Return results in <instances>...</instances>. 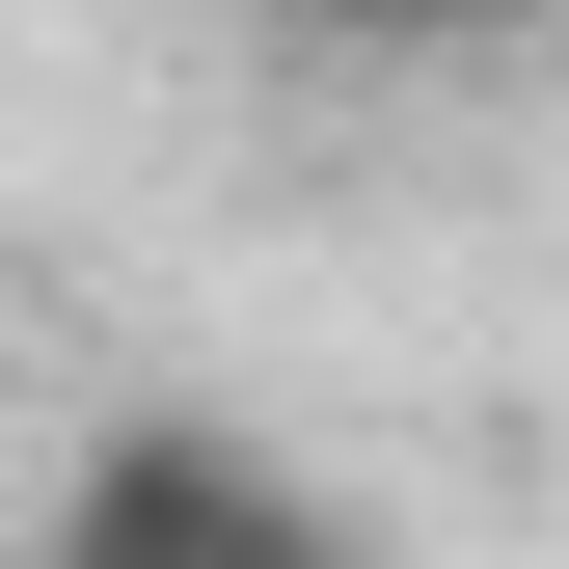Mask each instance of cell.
<instances>
[{
  "label": "cell",
  "mask_w": 569,
  "mask_h": 569,
  "mask_svg": "<svg viewBox=\"0 0 569 569\" xmlns=\"http://www.w3.org/2000/svg\"><path fill=\"white\" fill-rule=\"evenodd\" d=\"M28 569H380V516H352L299 435H244V407H109V435L54 461Z\"/></svg>",
  "instance_id": "1"
},
{
  "label": "cell",
  "mask_w": 569,
  "mask_h": 569,
  "mask_svg": "<svg viewBox=\"0 0 569 569\" xmlns=\"http://www.w3.org/2000/svg\"><path fill=\"white\" fill-rule=\"evenodd\" d=\"M299 28H352V54H461V28H542V0H299Z\"/></svg>",
  "instance_id": "2"
}]
</instances>
